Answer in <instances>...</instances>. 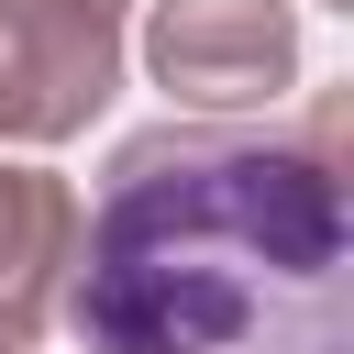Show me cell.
I'll return each mask as SVG.
<instances>
[{
  "mask_svg": "<svg viewBox=\"0 0 354 354\" xmlns=\"http://www.w3.org/2000/svg\"><path fill=\"white\" fill-rule=\"evenodd\" d=\"M66 321L88 354H354V100L111 144Z\"/></svg>",
  "mask_w": 354,
  "mask_h": 354,
  "instance_id": "1",
  "label": "cell"
},
{
  "mask_svg": "<svg viewBox=\"0 0 354 354\" xmlns=\"http://www.w3.org/2000/svg\"><path fill=\"white\" fill-rule=\"evenodd\" d=\"M133 0H0V144H66L122 88Z\"/></svg>",
  "mask_w": 354,
  "mask_h": 354,
  "instance_id": "2",
  "label": "cell"
},
{
  "mask_svg": "<svg viewBox=\"0 0 354 354\" xmlns=\"http://www.w3.org/2000/svg\"><path fill=\"white\" fill-rule=\"evenodd\" d=\"M144 66H155L166 100H188L210 122L277 111L288 77H299V11L288 0H155Z\"/></svg>",
  "mask_w": 354,
  "mask_h": 354,
  "instance_id": "3",
  "label": "cell"
},
{
  "mask_svg": "<svg viewBox=\"0 0 354 354\" xmlns=\"http://www.w3.org/2000/svg\"><path fill=\"white\" fill-rule=\"evenodd\" d=\"M66 266H77V188L55 166L0 155V343H33L66 310Z\"/></svg>",
  "mask_w": 354,
  "mask_h": 354,
  "instance_id": "4",
  "label": "cell"
},
{
  "mask_svg": "<svg viewBox=\"0 0 354 354\" xmlns=\"http://www.w3.org/2000/svg\"><path fill=\"white\" fill-rule=\"evenodd\" d=\"M0 354H22V343H0Z\"/></svg>",
  "mask_w": 354,
  "mask_h": 354,
  "instance_id": "5",
  "label": "cell"
}]
</instances>
